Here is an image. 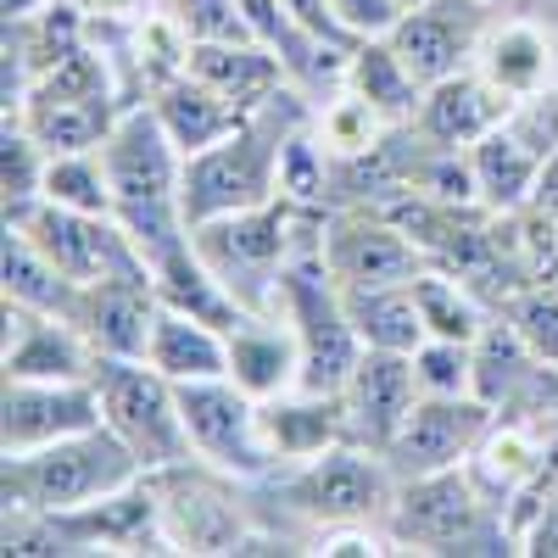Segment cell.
Returning a JSON list of instances; mask_svg holds the SVG:
<instances>
[{
  "label": "cell",
  "instance_id": "cell-1",
  "mask_svg": "<svg viewBox=\"0 0 558 558\" xmlns=\"http://www.w3.org/2000/svg\"><path fill=\"white\" fill-rule=\"evenodd\" d=\"M291 96H302L296 84L279 101H268L263 112H252L235 134H223L218 146L184 157L179 207H184V223L191 229L279 196V157H286V134L296 129V112L286 107Z\"/></svg>",
  "mask_w": 558,
  "mask_h": 558
},
{
  "label": "cell",
  "instance_id": "cell-2",
  "mask_svg": "<svg viewBox=\"0 0 558 558\" xmlns=\"http://www.w3.org/2000/svg\"><path fill=\"white\" fill-rule=\"evenodd\" d=\"M134 481H146V470L107 425L34 452H7V475H0L7 508H28V514H73V508H89Z\"/></svg>",
  "mask_w": 558,
  "mask_h": 558
},
{
  "label": "cell",
  "instance_id": "cell-3",
  "mask_svg": "<svg viewBox=\"0 0 558 558\" xmlns=\"http://www.w3.org/2000/svg\"><path fill=\"white\" fill-rule=\"evenodd\" d=\"M386 536L408 553H520V531L502 525L470 463L402 481Z\"/></svg>",
  "mask_w": 558,
  "mask_h": 558
},
{
  "label": "cell",
  "instance_id": "cell-4",
  "mask_svg": "<svg viewBox=\"0 0 558 558\" xmlns=\"http://www.w3.org/2000/svg\"><path fill=\"white\" fill-rule=\"evenodd\" d=\"M397 470L380 447L363 441H336L279 475V497L296 520H307L318 536L324 531H352V525H380L391 520L397 502Z\"/></svg>",
  "mask_w": 558,
  "mask_h": 558
},
{
  "label": "cell",
  "instance_id": "cell-5",
  "mask_svg": "<svg viewBox=\"0 0 558 558\" xmlns=\"http://www.w3.org/2000/svg\"><path fill=\"white\" fill-rule=\"evenodd\" d=\"M89 386L101 397V425L140 458L146 475L179 470L191 463V436H184V413H179V386L146 357H96Z\"/></svg>",
  "mask_w": 558,
  "mask_h": 558
},
{
  "label": "cell",
  "instance_id": "cell-6",
  "mask_svg": "<svg viewBox=\"0 0 558 558\" xmlns=\"http://www.w3.org/2000/svg\"><path fill=\"white\" fill-rule=\"evenodd\" d=\"M296 330L302 347V391H341L352 380V368L363 357V341L352 330L347 296L336 286V274L324 268V257H291L279 274L274 307Z\"/></svg>",
  "mask_w": 558,
  "mask_h": 558
},
{
  "label": "cell",
  "instance_id": "cell-7",
  "mask_svg": "<svg viewBox=\"0 0 558 558\" xmlns=\"http://www.w3.org/2000/svg\"><path fill=\"white\" fill-rule=\"evenodd\" d=\"M191 241L213 263V274L241 296L246 313H268L274 291H279V274L296 257V207L286 196H274L263 207L196 223Z\"/></svg>",
  "mask_w": 558,
  "mask_h": 558
},
{
  "label": "cell",
  "instance_id": "cell-8",
  "mask_svg": "<svg viewBox=\"0 0 558 558\" xmlns=\"http://www.w3.org/2000/svg\"><path fill=\"white\" fill-rule=\"evenodd\" d=\"M184 436H191L196 463H207L223 481H263L279 470V458L263 436V402L241 391L229 375L213 380H184L179 386Z\"/></svg>",
  "mask_w": 558,
  "mask_h": 558
},
{
  "label": "cell",
  "instance_id": "cell-9",
  "mask_svg": "<svg viewBox=\"0 0 558 558\" xmlns=\"http://www.w3.org/2000/svg\"><path fill=\"white\" fill-rule=\"evenodd\" d=\"M7 229L28 235L73 286H96V279H118V274H151L146 252L134 246V235L112 213H73L57 202H34L12 213Z\"/></svg>",
  "mask_w": 558,
  "mask_h": 558
},
{
  "label": "cell",
  "instance_id": "cell-10",
  "mask_svg": "<svg viewBox=\"0 0 558 558\" xmlns=\"http://www.w3.org/2000/svg\"><path fill=\"white\" fill-rule=\"evenodd\" d=\"M497 425V408L486 397H418L413 413L402 418L397 441L386 447L397 481L413 475H436L452 463H470L481 452V441Z\"/></svg>",
  "mask_w": 558,
  "mask_h": 558
},
{
  "label": "cell",
  "instance_id": "cell-11",
  "mask_svg": "<svg viewBox=\"0 0 558 558\" xmlns=\"http://www.w3.org/2000/svg\"><path fill=\"white\" fill-rule=\"evenodd\" d=\"M324 268L336 274L341 291L368 286H402V279L425 274V246H418L391 213H363L347 207L324 229Z\"/></svg>",
  "mask_w": 558,
  "mask_h": 558
},
{
  "label": "cell",
  "instance_id": "cell-12",
  "mask_svg": "<svg viewBox=\"0 0 558 558\" xmlns=\"http://www.w3.org/2000/svg\"><path fill=\"white\" fill-rule=\"evenodd\" d=\"M486 28H492L486 0H413L386 39L418 84H441L475 62Z\"/></svg>",
  "mask_w": 558,
  "mask_h": 558
},
{
  "label": "cell",
  "instance_id": "cell-13",
  "mask_svg": "<svg viewBox=\"0 0 558 558\" xmlns=\"http://www.w3.org/2000/svg\"><path fill=\"white\" fill-rule=\"evenodd\" d=\"M96 425L101 397L89 380H7V397H0V447L7 452H34Z\"/></svg>",
  "mask_w": 558,
  "mask_h": 558
},
{
  "label": "cell",
  "instance_id": "cell-14",
  "mask_svg": "<svg viewBox=\"0 0 558 558\" xmlns=\"http://www.w3.org/2000/svg\"><path fill=\"white\" fill-rule=\"evenodd\" d=\"M157 313H162L157 279L151 274H118V279L78 286L73 330L96 347V357H146Z\"/></svg>",
  "mask_w": 558,
  "mask_h": 558
},
{
  "label": "cell",
  "instance_id": "cell-15",
  "mask_svg": "<svg viewBox=\"0 0 558 558\" xmlns=\"http://www.w3.org/2000/svg\"><path fill=\"white\" fill-rule=\"evenodd\" d=\"M341 402H347V430L352 441L363 447H391L402 418L413 413L418 402V380H413V357L408 352H380V347H363L352 380L341 386Z\"/></svg>",
  "mask_w": 558,
  "mask_h": 558
},
{
  "label": "cell",
  "instance_id": "cell-16",
  "mask_svg": "<svg viewBox=\"0 0 558 558\" xmlns=\"http://www.w3.org/2000/svg\"><path fill=\"white\" fill-rule=\"evenodd\" d=\"M0 363H7V380H89L96 347L73 330V318L7 302V347H0Z\"/></svg>",
  "mask_w": 558,
  "mask_h": 558
},
{
  "label": "cell",
  "instance_id": "cell-17",
  "mask_svg": "<svg viewBox=\"0 0 558 558\" xmlns=\"http://www.w3.org/2000/svg\"><path fill=\"white\" fill-rule=\"evenodd\" d=\"M508 107L514 101H508L502 89H492L475 68H463L441 84H425V101H418L413 123L436 151H470L486 129H497L508 118Z\"/></svg>",
  "mask_w": 558,
  "mask_h": 558
},
{
  "label": "cell",
  "instance_id": "cell-18",
  "mask_svg": "<svg viewBox=\"0 0 558 558\" xmlns=\"http://www.w3.org/2000/svg\"><path fill=\"white\" fill-rule=\"evenodd\" d=\"M229 380L252 391L257 402L286 397L302 386V347L296 330L279 313H246L229 330Z\"/></svg>",
  "mask_w": 558,
  "mask_h": 558
},
{
  "label": "cell",
  "instance_id": "cell-19",
  "mask_svg": "<svg viewBox=\"0 0 558 558\" xmlns=\"http://www.w3.org/2000/svg\"><path fill=\"white\" fill-rule=\"evenodd\" d=\"M191 68L196 78H207L223 101H235L241 112H263L268 101H279L291 89V73L279 62L268 45L257 39H207V45H191Z\"/></svg>",
  "mask_w": 558,
  "mask_h": 558
},
{
  "label": "cell",
  "instance_id": "cell-20",
  "mask_svg": "<svg viewBox=\"0 0 558 558\" xmlns=\"http://www.w3.org/2000/svg\"><path fill=\"white\" fill-rule=\"evenodd\" d=\"M151 112L162 118L168 140H173L184 157L218 146L223 134H235V129L252 118V112H241L235 101H223L218 89H213L207 78H196L191 68H179V73H168V78L151 84Z\"/></svg>",
  "mask_w": 558,
  "mask_h": 558
},
{
  "label": "cell",
  "instance_id": "cell-21",
  "mask_svg": "<svg viewBox=\"0 0 558 558\" xmlns=\"http://www.w3.org/2000/svg\"><path fill=\"white\" fill-rule=\"evenodd\" d=\"M263 436L279 458V470H291V463L336 447V441H352L347 430V402L341 391H286V397H268L263 402Z\"/></svg>",
  "mask_w": 558,
  "mask_h": 558
},
{
  "label": "cell",
  "instance_id": "cell-22",
  "mask_svg": "<svg viewBox=\"0 0 558 558\" xmlns=\"http://www.w3.org/2000/svg\"><path fill=\"white\" fill-rule=\"evenodd\" d=\"M553 39L536 28V23H492L481 51H475V73L502 89L508 101L520 96H536V89L553 84Z\"/></svg>",
  "mask_w": 558,
  "mask_h": 558
},
{
  "label": "cell",
  "instance_id": "cell-23",
  "mask_svg": "<svg viewBox=\"0 0 558 558\" xmlns=\"http://www.w3.org/2000/svg\"><path fill=\"white\" fill-rule=\"evenodd\" d=\"M542 157L525 146V140L497 123L486 129L475 146H470V173H475V196L492 213H520L525 202H536V184H542Z\"/></svg>",
  "mask_w": 558,
  "mask_h": 558
},
{
  "label": "cell",
  "instance_id": "cell-24",
  "mask_svg": "<svg viewBox=\"0 0 558 558\" xmlns=\"http://www.w3.org/2000/svg\"><path fill=\"white\" fill-rule=\"evenodd\" d=\"M146 363L157 368V375H168L173 386L229 375V330H218V324H202V318H191V313L162 307L157 324H151Z\"/></svg>",
  "mask_w": 558,
  "mask_h": 558
},
{
  "label": "cell",
  "instance_id": "cell-25",
  "mask_svg": "<svg viewBox=\"0 0 558 558\" xmlns=\"http://www.w3.org/2000/svg\"><path fill=\"white\" fill-rule=\"evenodd\" d=\"M151 279H157L162 307H173V313H191V318H202V324H218V330H235V324L246 318L241 296L213 274V263L196 252V241L179 246V252H168L162 263H151Z\"/></svg>",
  "mask_w": 558,
  "mask_h": 558
},
{
  "label": "cell",
  "instance_id": "cell-26",
  "mask_svg": "<svg viewBox=\"0 0 558 558\" xmlns=\"http://www.w3.org/2000/svg\"><path fill=\"white\" fill-rule=\"evenodd\" d=\"M7 118H17L45 151H96L118 123V101L112 96H28Z\"/></svg>",
  "mask_w": 558,
  "mask_h": 558
},
{
  "label": "cell",
  "instance_id": "cell-27",
  "mask_svg": "<svg viewBox=\"0 0 558 558\" xmlns=\"http://www.w3.org/2000/svg\"><path fill=\"white\" fill-rule=\"evenodd\" d=\"M341 89H352L357 101H368L386 123L413 118L418 101H425V84H418V78L402 68V57L391 51V39H386V34L352 45V57H347V84H341Z\"/></svg>",
  "mask_w": 558,
  "mask_h": 558
},
{
  "label": "cell",
  "instance_id": "cell-28",
  "mask_svg": "<svg viewBox=\"0 0 558 558\" xmlns=\"http://www.w3.org/2000/svg\"><path fill=\"white\" fill-rule=\"evenodd\" d=\"M347 313H352V330L363 347H380V352H413L425 341V313H418L413 296V279L402 286H368V291H341Z\"/></svg>",
  "mask_w": 558,
  "mask_h": 558
},
{
  "label": "cell",
  "instance_id": "cell-29",
  "mask_svg": "<svg viewBox=\"0 0 558 558\" xmlns=\"http://www.w3.org/2000/svg\"><path fill=\"white\" fill-rule=\"evenodd\" d=\"M7 302L34 307V313H57V318H73V302H78L73 279L28 235H17V229H7Z\"/></svg>",
  "mask_w": 558,
  "mask_h": 558
},
{
  "label": "cell",
  "instance_id": "cell-30",
  "mask_svg": "<svg viewBox=\"0 0 558 558\" xmlns=\"http://www.w3.org/2000/svg\"><path fill=\"white\" fill-rule=\"evenodd\" d=\"M413 296H418V313H425V336H441V341H481V330H486V313H481V302H475V291L463 286V279H452V274H436V268H425V274H413Z\"/></svg>",
  "mask_w": 558,
  "mask_h": 558
},
{
  "label": "cell",
  "instance_id": "cell-31",
  "mask_svg": "<svg viewBox=\"0 0 558 558\" xmlns=\"http://www.w3.org/2000/svg\"><path fill=\"white\" fill-rule=\"evenodd\" d=\"M39 202H57V207H73V213H112V179H107L101 146L96 151H51L45 157Z\"/></svg>",
  "mask_w": 558,
  "mask_h": 558
},
{
  "label": "cell",
  "instance_id": "cell-32",
  "mask_svg": "<svg viewBox=\"0 0 558 558\" xmlns=\"http://www.w3.org/2000/svg\"><path fill=\"white\" fill-rule=\"evenodd\" d=\"M408 357H413L418 397H475V347L470 341L425 336Z\"/></svg>",
  "mask_w": 558,
  "mask_h": 558
},
{
  "label": "cell",
  "instance_id": "cell-33",
  "mask_svg": "<svg viewBox=\"0 0 558 558\" xmlns=\"http://www.w3.org/2000/svg\"><path fill=\"white\" fill-rule=\"evenodd\" d=\"M324 191H330V146H324V134L313 140L296 123L286 134V157H279V196L296 207H324Z\"/></svg>",
  "mask_w": 558,
  "mask_h": 558
},
{
  "label": "cell",
  "instance_id": "cell-34",
  "mask_svg": "<svg viewBox=\"0 0 558 558\" xmlns=\"http://www.w3.org/2000/svg\"><path fill=\"white\" fill-rule=\"evenodd\" d=\"M318 134H324V146H330L336 162H352V157H368V151H380V134H386V118L357 101L352 89L347 96H336L330 107H324L318 118Z\"/></svg>",
  "mask_w": 558,
  "mask_h": 558
},
{
  "label": "cell",
  "instance_id": "cell-35",
  "mask_svg": "<svg viewBox=\"0 0 558 558\" xmlns=\"http://www.w3.org/2000/svg\"><path fill=\"white\" fill-rule=\"evenodd\" d=\"M45 157H51V151H45V146H39V140H34L17 118H7V140H0V184H7V218L39 202Z\"/></svg>",
  "mask_w": 558,
  "mask_h": 558
},
{
  "label": "cell",
  "instance_id": "cell-36",
  "mask_svg": "<svg viewBox=\"0 0 558 558\" xmlns=\"http://www.w3.org/2000/svg\"><path fill=\"white\" fill-rule=\"evenodd\" d=\"M508 129H514L525 146L542 157V162H553L558 157V89L547 84V89H536V96H520L514 107H508V118H502Z\"/></svg>",
  "mask_w": 558,
  "mask_h": 558
},
{
  "label": "cell",
  "instance_id": "cell-37",
  "mask_svg": "<svg viewBox=\"0 0 558 558\" xmlns=\"http://www.w3.org/2000/svg\"><path fill=\"white\" fill-rule=\"evenodd\" d=\"M508 324L525 336V347L547 363H558V286L553 291H531L508 307Z\"/></svg>",
  "mask_w": 558,
  "mask_h": 558
},
{
  "label": "cell",
  "instance_id": "cell-38",
  "mask_svg": "<svg viewBox=\"0 0 558 558\" xmlns=\"http://www.w3.org/2000/svg\"><path fill=\"white\" fill-rule=\"evenodd\" d=\"M330 12L352 39H380L402 17V0H330Z\"/></svg>",
  "mask_w": 558,
  "mask_h": 558
},
{
  "label": "cell",
  "instance_id": "cell-39",
  "mask_svg": "<svg viewBox=\"0 0 558 558\" xmlns=\"http://www.w3.org/2000/svg\"><path fill=\"white\" fill-rule=\"evenodd\" d=\"M520 553H558V492L525 508L520 520Z\"/></svg>",
  "mask_w": 558,
  "mask_h": 558
},
{
  "label": "cell",
  "instance_id": "cell-40",
  "mask_svg": "<svg viewBox=\"0 0 558 558\" xmlns=\"http://www.w3.org/2000/svg\"><path fill=\"white\" fill-rule=\"evenodd\" d=\"M39 7H51V0H0V12H7V23H17V17H34Z\"/></svg>",
  "mask_w": 558,
  "mask_h": 558
},
{
  "label": "cell",
  "instance_id": "cell-41",
  "mask_svg": "<svg viewBox=\"0 0 558 558\" xmlns=\"http://www.w3.org/2000/svg\"><path fill=\"white\" fill-rule=\"evenodd\" d=\"M402 7H413V0H402Z\"/></svg>",
  "mask_w": 558,
  "mask_h": 558
}]
</instances>
